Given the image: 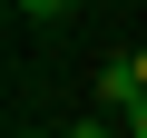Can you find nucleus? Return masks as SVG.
Masks as SVG:
<instances>
[{
  "instance_id": "4",
  "label": "nucleus",
  "mask_w": 147,
  "mask_h": 138,
  "mask_svg": "<svg viewBox=\"0 0 147 138\" xmlns=\"http://www.w3.org/2000/svg\"><path fill=\"white\" fill-rule=\"evenodd\" d=\"M69 138H108V118H88V128H69Z\"/></svg>"
},
{
  "instance_id": "3",
  "label": "nucleus",
  "mask_w": 147,
  "mask_h": 138,
  "mask_svg": "<svg viewBox=\"0 0 147 138\" xmlns=\"http://www.w3.org/2000/svg\"><path fill=\"white\" fill-rule=\"evenodd\" d=\"M127 69H137V89H147V49H127Z\"/></svg>"
},
{
  "instance_id": "5",
  "label": "nucleus",
  "mask_w": 147,
  "mask_h": 138,
  "mask_svg": "<svg viewBox=\"0 0 147 138\" xmlns=\"http://www.w3.org/2000/svg\"><path fill=\"white\" fill-rule=\"evenodd\" d=\"M49 138H69V128H49Z\"/></svg>"
},
{
  "instance_id": "2",
  "label": "nucleus",
  "mask_w": 147,
  "mask_h": 138,
  "mask_svg": "<svg viewBox=\"0 0 147 138\" xmlns=\"http://www.w3.org/2000/svg\"><path fill=\"white\" fill-rule=\"evenodd\" d=\"M127 138H147V99H137V109H127Z\"/></svg>"
},
{
  "instance_id": "1",
  "label": "nucleus",
  "mask_w": 147,
  "mask_h": 138,
  "mask_svg": "<svg viewBox=\"0 0 147 138\" xmlns=\"http://www.w3.org/2000/svg\"><path fill=\"white\" fill-rule=\"evenodd\" d=\"M10 10H20V20H69L79 0H10Z\"/></svg>"
}]
</instances>
